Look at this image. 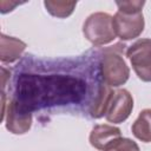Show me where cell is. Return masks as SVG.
<instances>
[{"label": "cell", "instance_id": "obj_11", "mask_svg": "<svg viewBox=\"0 0 151 151\" xmlns=\"http://www.w3.org/2000/svg\"><path fill=\"white\" fill-rule=\"evenodd\" d=\"M47 11L55 15V17H67L68 14L72 13L74 6L77 2H65V1H45L44 2Z\"/></svg>", "mask_w": 151, "mask_h": 151}, {"label": "cell", "instance_id": "obj_13", "mask_svg": "<svg viewBox=\"0 0 151 151\" xmlns=\"http://www.w3.org/2000/svg\"><path fill=\"white\" fill-rule=\"evenodd\" d=\"M143 5H144V1H123V2L117 1V6L119 7V12L125 13V14L139 13Z\"/></svg>", "mask_w": 151, "mask_h": 151}, {"label": "cell", "instance_id": "obj_2", "mask_svg": "<svg viewBox=\"0 0 151 151\" xmlns=\"http://www.w3.org/2000/svg\"><path fill=\"white\" fill-rule=\"evenodd\" d=\"M124 47V45L117 44L114 46H110L109 48L103 50V78L109 86H119L124 84L129 78V68L126 67L125 61L120 57Z\"/></svg>", "mask_w": 151, "mask_h": 151}, {"label": "cell", "instance_id": "obj_6", "mask_svg": "<svg viewBox=\"0 0 151 151\" xmlns=\"http://www.w3.org/2000/svg\"><path fill=\"white\" fill-rule=\"evenodd\" d=\"M133 106V100L126 90L114 92L109 101L106 109V119L112 123H120L125 120Z\"/></svg>", "mask_w": 151, "mask_h": 151}, {"label": "cell", "instance_id": "obj_5", "mask_svg": "<svg viewBox=\"0 0 151 151\" xmlns=\"http://www.w3.org/2000/svg\"><path fill=\"white\" fill-rule=\"evenodd\" d=\"M113 29L117 35H119L122 39L129 40L132 38H136L140 34L144 27V20L143 14L133 13V14H125L122 12H118L114 18H112Z\"/></svg>", "mask_w": 151, "mask_h": 151}, {"label": "cell", "instance_id": "obj_12", "mask_svg": "<svg viewBox=\"0 0 151 151\" xmlns=\"http://www.w3.org/2000/svg\"><path fill=\"white\" fill-rule=\"evenodd\" d=\"M104 151H139L138 145L127 138H118L109 144Z\"/></svg>", "mask_w": 151, "mask_h": 151}, {"label": "cell", "instance_id": "obj_10", "mask_svg": "<svg viewBox=\"0 0 151 151\" xmlns=\"http://www.w3.org/2000/svg\"><path fill=\"white\" fill-rule=\"evenodd\" d=\"M1 38L8 44V46L4 41H1V45H5V46L9 47V48L1 47V60L2 61H9L11 63V61L15 60L17 58H19L20 53L24 51V48H25L26 45L22 41L18 40V39H14L12 37H6L5 34H1Z\"/></svg>", "mask_w": 151, "mask_h": 151}, {"label": "cell", "instance_id": "obj_3", "mask_svg": "<svg viewBox=\"0 0 151 151\" xmlns=\"http://www.w3.org/2000/svg\"><path fill=\"white\" fill-rule=\"evenodd\" d=\"M84 34L86 38L96 44H106L114 39V29L112 24V18L106 13L92 14L84 24Z\"/></svg>", "mask_w": 151, "mask_h": 151}, {"label": "cell", "instance_id": "obj_8", "mask_svg": "<svg viewBox=\"0 0 151 151\" xmlns=\"http://www.w3.org/2000/svg\"><path fill=\"white\" fill-rule=\"evenodd\" d=\"M133 134L143 140V142H151V110H143L139 113V117L132 125Z\"/></svg>", "mask_w": 151, "mask_h": 151}, {"label": "cell", "instance_id": "obj_4", "mask_svg": "<svg viewBox=\"0 0 151 151\" xmlns=\"http://www.w3.org/2000/svg\"><path fill=\"white\" fill-rule=\"evenodd\" d=\"M127 57L137 76L145 81H151V39L136 41L127 50Z\"/></svg>", "mask_w": 151, "mask_h": 151}, {"label": "cell", "instance_id": "obj_9", "mask_svg": "<svg viewBox=\"0 0 151 151\" xmlns=\"http://www.w3.org/2000/svg\"><path fill=\"white\" fill-rule=\"evenodd\" d=\"M31 123H32V116L22 117L17 112H14L11 107H8L6 127L9 131H12L13 133H25L31 127Z\"/></svg>", "mask_w": 151, "mask_h": 151}, {"label": "cell", "instance_id": "obj_1", "mask_svg": "<svg viewBox=\"0 0 151 151\" xmlns=\"http://www.w3.org/2000/svg\"><path fill=\"white\" fill-rule=\"evenodd\" d=\"M103 48L66 58L26 53L13 68L8 107L22 117H103L114 93L103 78Z\"/></svg>", "mask_w": 151, "mask_h": 151}, {"label": "cell", "instance_id": "obj_7", "mask_svg": "<svg viewBox=\"0 0 151 151\" xmlns=\"http://www.w3.org/2000/svg\"><path fill=\"white\" fill-rule=\"evenodd\" d=\"M118 138H120V130L118 127H113L110 125H98L92 130L90 142L94 147L104 151V149L109 144Z\"/></svg>", "mask_w": 151, "mask_h": 151}]
</instances>
